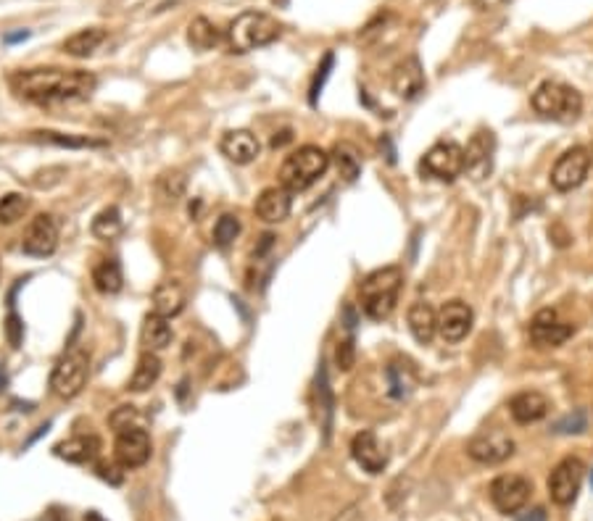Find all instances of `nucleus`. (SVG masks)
<instances>
[{"mask_svg": "<svg viewBox=\"0 0 593 521\" xmlns=\"http://www.w3.org/2000/svg\"><path fill=\"white\" fill-rule=\"evenodd\" d=\"M98 87L96 74L82 69H27L11 77V90L27 103H77L88 101Z\"/></svg>", "mask_w": 593, "mask_h": 521, "instance_id": "nucleus-1", "label": "nucleus"}, {"mask_svg": "<svg viewBox=\"0 0 593 521\" xmlns=\"http://www.w3.org/2000/svg\"><path fill=\"white\" fill-rule=\"evenodd\" d=\"M404 287V271L398 266H382L375 269L372 274H367L359 285V301H362V311L367 313L372 321L388 318L401 295Z\"/></svg>", "mask_w": 593, "mask_h": 521, "instance_id": "nucleus-2", "label": "nucleus"}, {"mask_svg": "<svg viewBox=\"0 0 593 521\" xmlns=\"http://www.w3.org/2000/svg\"><path fill=\"white\" fill-rule=\"evenodd\" d=\"M280 35L282 24L274 16L264 11H246L230 24L224 40L232 53H251L271 45L274 40H280Z\"/></svg>", "mask_w": 593, "mask_h": 521, "instance_id": "nucleus-3", "label": "nucleus"}, {"mask_svg": "<svg viewBox=\"0 0 593 521\" xmlns=\"http://www.w3.org/2000/svg\"><path fill=\"white\" fill-rule=\"evenodd\" d=\"M330 169V156L320 145H301L280 166V185L290 193H304L317 185Z\"/></svg>", "mask_w": 593, "mask_h": 521, "instance_id": "nucleus-4", "label": "nucleus"}, {"mask_svg": "<svg viewBox=\"0 0 593 521\" xmlns=\"http://www.w3.org/2000/svg\"><path fill=\"white\" fill-rule=\"evenodd\" d=\"M530 103L539 116L551 119V121H575L583 113V95L575 87L556 82V79L540 82Z\"/></svg>", "mask_w": 593, "mask_h": 521, "instance_id": "nucleus-5", "label": "nucleus"}, {"mask_svg": "<svg viewBox=\"0 0 593 521\" xmlns=\"http://www.w3.org/2000/svg\"><path fill=\"white\" fill-rule=\"evenodd\" d=\"M88 374H90V353L79 345H71L51 371V390L61 401H71L77 398L85 385H88Z\"/></svg>", "mask_w": 593, "mask_h": 521, "instance_id": "nucleus-6", "label": "nucleus"}, {"mask_svg": "<svg viewBox=\"0 0 593 521\" xmlns=\"http://www.w3.org/2000/svg\"><path fill=\"white\" fill-rule=\"evenodd\" d=\"M422 174L440 182H454L464 171V148L454 140H440L425 153L420 163Z\"/></svg>", "mask_w": 593, "mask_h": 521, "instance_id": "nucleus-7", "label": "nucleus"}, {"mask_svg": "<svg viewBox=\"0 0 593 521\" xmlns=\"http://www.w3.org/2000/svg\"><path fill=\"white\" fill-rule=\"evenodd\" d=\"M589 171H591V153H589V148L575 145L567 153H562L559 161L554 163L551 185L559 193H572V190H578L586 182Z\"/></svg>", "mask_w": 593, "mask_h": 521, "instance_id": "nucleus-8", "label": "nucleus"}, {"mask_svg": "<svg viewBox=\"0 0 593 521\" xmlns=\"http://www.w3.org/2000/svg\"><path fill=\"white\" fill-rule=\"evenodd\" d=\"M154 445H151V434L143 426H129L116 432V442H113V456L116 464L121 469H140L151 461Z\"/></svg>", "mask_w": 593, "mask_h": 521, "instance_id": "nucleus-9", "label": "nucleus"}, {"mask_svg": "<svg viewBox=\"0 0 593 521\" xmlns=\"http://www.w3.org/2000/svg\"><path fill=\"white\" fill-rule=\"evenodd\" d=\"M530 492H533L530 482L520 474H504L490 484V500L506 517H517L528 506Z\"/></svg>", "mask_w": 593, "mask_h": 521, "instance_id": "nucleus-10", "label": "nucleus"}, {"mask_svg": "<svg viewBox=\"0 0 593 521\" xmlns=\"http://www.w3.org/2000/svg\"><path fill=\"white\" fill-rule=\"evenodd\" d=\"M583 474H586V467L580 459H564L559 461L551 476H548V495L556 506H570L575 503L578 492H580V484H583Z\"/></svg>", "mask_w": 593, "mask_h": 521, "instance_id": "nucleus-11", "label": "nucleus"}, {"mask_svg": "<svg viewBox=\"0 0 593 521\" xmlns=\"http://www.w3.org/2000/svg\"><path fill=\"white\" fill-rule=\"evenodd\" d=\"M58 248V224L51 213H38L24 235H21V251L32 259H48Z\"/></svg>", "mask_w": 593, "mask_h": 521, "instance_id": "nucleus-12", "label": "nucleus"}, {"mask_svg": "<svg viewBox=\"0 0 593 521\" xmlns=\"http://www.w3.org/2000/svg\"><path fill=\"white\" fill-rule=\"evenodd\" d=\"M467 453L478 464H488V467L501 464L514 453V440L501 429H486V432H480L470 440Z\"/></svg>", "mask_w": 593, "mask_h": 521, "instance_id": "nucleus-13", "label": "nucleus"}, {"mask_svg": "<svg viewBox=\"0 0 593 521\" xmlns=\"http://www.w3.org/2000/svg\"><path fill=\"white\" fill-rule=\"evenodd\" d=\"M575 335V327L570 321H562L559 313L543 309L530 321V337L539 348H559Z\"/></svg>", "mask_w": 593, "mask_h": 521, "instance_id": "nucleus-14", "label": "nucleus"}, {"mask_svg": "<svg viewBox=\"0 0 593 521\" xmlns=\"http://www.w3.org/2000/svg\"><path fill=\"white\" fill-rule=\"evenodd\" d=\"M472 321H475V313L464 301H448L438 311V335L446 343H462L472 332Z\"/></svg>", "mask_w": 593, "mask_h": 521, "instance_id": "nucleus-15", "label": "nucleus"}, {"mask_svg": "<svg viewBox=\"0 0 593 521\" xmlns=\"http://www.w3.org/2000/svg\"><path fill=\"white\" fill-rule=\"evenodd\" d=\"M425 85H428L425 69H422V63H420L417 55L404 58V61L396 63L393 71H390V90H393L398 98H404V101H414L420 93H425Z\"/></svg>", "mask_w": 593, "mask_h": 521, "instance_id": "nucleus-16", "label": "nucleus"}, {"mask_svg": "<svg viewBox=\"0 0 593 521\" xmlns=\"http://www.w3.org/2000/svg\"><path fill=\"white\" fill-rule=\"evenodd\" d=\"M219 151L227 161H232L238 166H248L262 153V143L251 129H230V132L221 135Z\"/></svg>", "mask_w": 593, "mask_h": 521, "instance_id": "nucleus-17", "label": "nucleus"}, {"mask_svg": "<svg viewBox=\"0 0 593 521\" xmlns=\"http://www.w3.org/2000/svg\"><path fill=\"white\" fill-rule=\"evenodd\" d=\"M290 195H293V193L285 190L282 185H280V187H267V190H262V195H259L256 203H254L256 216H259L262 221H267V224H280V221H285V219L290 216V209H293V198H290Z\"/></svg>", "mask_w": 593, "mask_h": 521, "instance_id": "nucleus-18", "label": "nucleus"}, {"mask_svg": "<svg viewBox=\"0 0 593 521\" xmlns=\"http://www.w3.org/2000/svg\"><path fill=\"white\" fill-rule=\"evenodd\" d=\"M351 456L367 474H382V469L388 467V456L372 432H359L351 440Z\"/></svg>", "mask_w": 593, "mask_h": 521, "instance_id": "nucleus-19", "label": "nucleus"}, {"mask_svg": "<svg viewBox=\"0 0 593 521\" xmlns=\"http://www.w3.org/2000/svg\"><path fill=\"white\" fill-rule=\"evenodd\" d=\"M551 411V401L539 393V390H525V393H517L512 401H509V414L517 424H536L540 418Z\"/></svg>", "mask_w": 593, "mask_h": 521, "instance_id": "nucleus-20", "label": "nucleus"}, {"mask_svg": "<svg viewBox=\"0 0 593 521\" xmlns=\"http://www.w3.org/2000/svg\"><path fill=\"white\" fill-rule=\"evenodd\" d=\"M54 453L58 459L69 461V464H93L101 453V440L96 434H77V437H69L63 442H58L54 448Z\"/></svg>", "mask_w": 593, "mask_h": 521, "instance_id": "nucleus-21", "label": "nucleus"}, {"mask_svg": "<svg viewBox=\"0 0 593 521\" xmlns=\"http://www.w3.org/2000/svg\"><path fill=\"white\" fill-rule=\"evenodd\" d=\"M185 303H188V293L180 282L174 279H163L156 285L154 295H151V309L154 313H159L163 318H171L177 313L185 311Z\"/></svg>", "mask_w": 593, "mask_h": 521, "instance_id": "nucleus-22", "label": "nucleus"}, {"mask_svg": "<svg viewBox=\"0 0 593 521\" xmlns=\"http://www.w3.org/2000/svg\"><path fill=\"white\" fill-rule=\"evenodd\" d=\"M406 324H409L412 337H414L420 345H430L432 340H435V335H438V311L432 309L430 303L417 301V303L409 306Z\"/></svg>", "mask_w": 593, "mask_h": 521, "instance_id": "nucleus-23", "label": "nucleus"}, {"mask_svg": "<svg viewBox=\"0 0 593 521\" xmlns=\"http://www.w3.org/2000/svg\"><path fill=\"white\" fill-rule=\"evenodd\" d=\"M171 337H174V332H171L169 318H163V316L154 311L146 316L143 329H140V343H143V348H146L148 353H159L163 348H169V345H171Z\"/></svg>", "mask_w": 593, "mask_h": 521, "instance_id": "nucleus-24", "label": "nucleus"}, {"mask_svg": "<svg viewBox=\"0 0 593 521\" xmlns=\"http://www.w3.org/2000/svg\"><path fill=\"white\" fill-rule=\"evenodd\" d=\"M106 29H101V27H88V29L74 32L69 40H63L61 51L66 53V55H71V58H88V55H93V53L106 43Z\"/></svg>", "mask_w": 593, "mask_h": 521, "instance_id": "nucleus-25", "label": "nucleus"}, {"mask_svg": "<svg viewBox=\"0 0 593 521\" xmlns=\"http://www.w3.org/2000/svg\"><path fill=\"white\" fill-rule=\"evenodd\" d=\"M32 143H43V145H55V148H69V151H85V148H104V140L88 137V135H66V132H32L29 135Z\"/></svg>", "mask_w": 593, "mask_h": 521, "instance_id": "nucleus-26", "label": "nucleus"}, {"mask_svg": "<svg viewBox=\"0 0 593 521\" xmlns=\"http://www.w3.org/2000/svg\"><path fill=\"white\" fill-rule=\"evenodd\" d=\"M490 156H493V135L478 132L464 148V171H472L480 177L486 169H490Z\"/></svg>", "mask_w": 593, "mask_h": 521, "instance_id": "nucleus-27", "label": "nucleus"}, {"mask_svg": "<svg viewBox=\"0 0 593 521\" xmlns=\"http://www.w3.org/2000/svg\"><path fill=\"white\" fill-rule=\"evenodd\" d=\"M159 376H162V359L156 356V353H143L140 359H138V366H135V371H132V376H129V385H127V390L129 393H146V390H151L156 382H159Z\"/></svg>", "mask_w": 593, "mask_h": 521, "instance_id": "nucleus-28", "label": "nucleus"}, {"mask_svg": "<svg viewBox=\"0 0 593 521\" xmlns=\"http://www.w3.org/2000/svg\"><path fill=\"white\" fill-rule=\"evenodd\" d=\"M221 40H224L221 29L216 27L212 19H206V16L193 19L190 27H188V43H190L193 51H212Z\"/></svg>", "mask_w": 593, "mask_h": 521, "instance_id": "nucleus-29", "label": "nucleus"}, {"mask_svg": "<svg viewBox=\"0 0 593 521\" xmlns=\"http://www.w3.org/2000/svg\"><path fill=\"white\" fill-rule=\"evenodd\" d=\"M93 287L101 295H116L124 287V274L116 259H104L93 269Z\"/></svg>", "mask_w": 593, "mask_h": 521, "instance_id": "nucleus-30", "label": "nucleus"}, {"mask_svg": "<svg viewBox=\"0 0 593 521\" xmlns=\"http://www.w3.org/2000/svg\"><path fill=\"white\" fill-rule=\"evenodd\" d=\"M121 229H124V221H121V211L116 206H108V209L101 211L90 224V232L98 240H113V237L121 235Z\"/></svg>", "mask_w": 593, "mask_h": 521, "instance_id": "nucleus-31", "label": "nucleus"}, {"mask_svg": "<svg viewBox=\"0 0 593 521\" xmlns=\"http://www.w3.org/2000/svg\"><path fill=\"white\" fill-rule=\"evenodd\" d=\"M240 219L238 216H232V213H224V216H219L214 224V245L219 251H227L238 237H240Z\"/></svg>", "mask_w": 593, "mask_h": 521, "instance_id": "nucleus-32", "label": "nucleus"}, {"mask_svg": "<svg viewBox=\"0 0 593 521\" xmlns=\"http://www.w3.org/2000/svg\"><path fill=\"white\" fill-rule=\"evenodd\" d=\"M29 198L19 195V193H8L0 198V224H16L19 219H24V213L29 211Z\"/></svg>", "mask_w": 593, "mask_h": 521, "instance_id": "nucleus-33", "label": "nucleus"}, {"mask_svg": "<svg viewBox=\"0 0 593 521\" xmlns=\"http://www.w3.org/2000/svg\"><path fill=\"white\" fill-rule=\"evenodd\" d=\"M156 187H159V198L163 203H177L185 193V177L180 171H169L159 179Z\"/></svg>", "mask_w": 593, "mask_h": 521, "instance_id": "nucleus-34", "label": "nucleus"}, {"mask_svg": "<svg viewBox=\"0 0 593 521\" xmlns=\"http://www.w3.org/2000/svg\"><path fill=\"white\" fill-rule=\"evenodd\" d=\"M332 66H335V53H324L322 63L317 66V74H314V79H312V87H309V103H312V105L320 103V95H322L324 82L330 79V71H332Z\"/></svg>", "mask_w": 593, "mask_h": 521, "instance_id": "nucleus-35", "label": "nucleus"}, {"mask_svg": "<svg viewBox=\"0 0 593 521\" xmlns=\"http://www.w3.org/2000/svg\"><path fill=\"white\" fill-rule=\"evenodd\" d=\"M388 385H390V395L393 398H406L409 390H412V379L406 374V368L401 364H390L388 366Z\"/></svg>", "mask_w": 593, "mask_h": 521, "instance_id": "nucleus-36", "label": "nucleus"}, {"mask_svg": "<svg viewBox=\"0 0 593 521\" xmlns=\"http://www.w3.org/2000/svg\"><path fill=\"white\" fill-rule=\"evenodd\" d=\"M3 332H5V340H8L11 348H19L24 343V321L13 309L8 313V318L3 321Z\"/></svg>", "mask_w": 593, "mask_h": 521, "instance_id": "nucleus-37", "label": "nucleus"}, {"mask_svg": "<svg viewBox=\"0 0 593 521\" xmlns=\"http://www.w3.org/2000/svg\"><path fill=\"white\" fill-rule=\"evenodd\" d=\"M108 421L116 432H121V429H129V426H140V414H138L135 406H119Z\"/></svg>", "mask_w": 593, "mask_h": 521, "instance_id": "nucleus-38", "label": "nucleus"}, {"mask_svg": "<svg viewBox=\"0 0 593 521\" xmlns=\"http://www.w3.org/2000/svg\"><path fill=\"white\" fill-rule=\"evenodd\" d=\"M354 359H356V351H354V340H343V343H338V348H335V364H338V368H343V371H351V366H354Z\"/></svg>", "mask_w": 593, "mask_h": 521, "instance_id": "nucleus-39", "label": "nucleus"}, {"mask_svg": "<svg viewBox=\"0 0 593 521\" xmlns=\"http://www.w3.org/2000/svg\"><path fill=\"white\" fill-rule=\"evenodd\" d=\"M338 169H340V177H343L346 182H354V179L359 177V171H362L359 161L351 156V153H338Z\"/></svg>", "mask_w": 593, "mask_h": 521, "instance_id": "nucleus-40", "label": "nucleus"}, {"mask_svg": "<svg viewBox=\"0 0 593 521\" xmlns=\"http://www.w3.org/2000/svg\"><path fill=\"white\" fill-rule=\"evenodd\" d=\"M583 429H586V414L583 411H575V417L562 418L554 426V432H583Z\"/></svg>", "mask_w": 593, "mask_h": 521, "instance_id": "nucleus-41", "label": "nucleus"}, {"mask_svg": "<svg viewBox=\"0 0 593 521\" xmlns=\"http://www.w3.org/2000/svg\"><path fill=\"white\" fill-rule=\"evenodd\" d=\"M359 517H362V506H359V503H351L348 509H343L332 521H359Z\"/></svg>", "mask_w": 593, "mask_h": 521, "instance_id": "nucleus-42", "label": "nucleus"}, {"mask_svg": "<svg viewBox=\"0 0 593 521\" xmlns=\"http://www.w3.org/2000/svg\"><path fill=\"white\" fill-rule=\"evenodd\" d=\"M96 469H98V476L108 479L111 484H121V474H113V471H116V467H111V464H98Z\"/></svg>", "mask_w": 593, "mask_h": 521, "instance_id": "nucleus-43", "label": "nucleus"}, {"mask_svg": "<svg viewBox=\"0 0 593 521\" xmlns=\"http://www.w3.org/2000/svg\"><path fill=\"white\" fill-rule=\"evenodd\" d=\"M478 11H493V8H501V5H506L509 0H470Z\"/></svg>", "mask_w": 593, "mask_h": 521, "instance_id": "nucleus-44", "label": "nucleus"}, {"mask_svg": "<svg viewBox=\"0 0 593 521\" xmlns=\"http://www.w3.org/2000/svg\"><path fill=\"white\" fill-rule=\"evenodd\" d=\"M40 521H71V519H69V514H66L63 509L54 506V509L46 511V517H40Z\"/></svg>", "mask_w": 593, "mask_h": 521, "instance_id": "nucleus-45", "label": "nucleus"}, {"mask_svg": "<svg viewBox=\"0 0 593 521\" xmlns=\"http://www.w3.org/2000/svg\"><path fill=\"white\" fill-rule=\"evenodd\" d=\"M290 140H293V135L285 129V132H280V137H277V135L271 137V148H282V145H285V143H290Z\"/></svg>", "mask_w": 593, "mask_h": 521, "instance_id": "nucleus-46", "label": "nucleus"}, {"mask_svg": "<svg viewBox=\"0 0 593 521\" xmlns=\"http://www.w3.org/2000/svg\"><path fill=\"white\" fill-rule=\"evenodd\" d=\"M522 521H546V514H543V509H536L530 517H520Z\"/></svg>", "mask_w": 593, "mask_h": 521, "instance_id": "nucleus-47", "label": "nucleus"}, {"mask_svg": "<svg viewBox=\"0 0 593 521\" xmlns=\"http://www.w3.org/2000/svg\"><path fill=\"white\" fill-rule=\"evenodd\" d=\"M29 37V32L27 29H21V32H16V35H8L5 37V43H16V40H27Z\"/></svg>", "mask_w": 593, "mask_h": 521, "instance_id": "nucleus-48", "label": "nucleus"}, {"mask_svg": "<svg viewBox=\"0 0 593 521\" xmlns=\"http://www.w3.org/2000/svg\"><path fill=\"white\" fill-rule=\"evenodd\" d=\"M85 521H106V519H104L98 511H88V514H85Z\"/></svg>", "mask_w": 593, "mask_h": 521, "instance_id": "nucleus-49", "label": "nucleus"}, {"mask_svg": "<svg viewBox=\"0 0 593 521\" xmlns=\"http://www.w3.org/2000/svg\"><path fill=\"white\" fill-rule=\"evenodd\" d=\"M271 5H277V8H285V5H290V0H271Z\"/></svg>", "mask_w": 593, "mask_h": 521, "instance_id": "nucleus-50", "label": "nucleus"}, {"mask_svg": "<svg viewBox=\"0 0 593 521\" xmlns=\"http://www.w3.org/2000/svg\"><path fill=\"white\" fill-rule=\"evenodd\" d=\"M5 387V371H3V366H0V390Z\"/></svg>", "mask_w": 593, "mask_h": 521, "instance_id": "nucleus-51", "label": "nucleus"}, {"mask_svg": "<svg viewBox=\"0 0 593 521\" xmlns=\"http://www.w3.org/2000/svg\"><path fill=\"white\" fill-rule=\"evenodd\" d=\"M591 482H593V476H591Z\"/></svg>", "mask_w": 593, "mask_h": 521, "instance_id": "nucleus-52", "label": "nucleus"}]
</instances>
